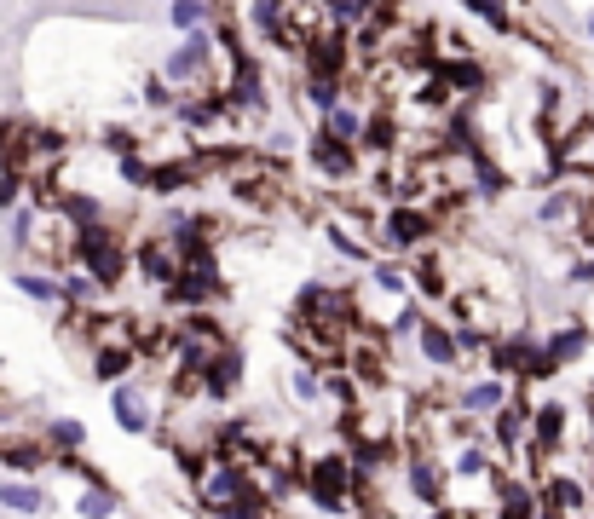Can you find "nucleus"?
<instances>
[{"mask_svg": "<svg viewBox=\"0 0 594 519\" xmlns=\"http://www.w3.org/2000/svg\"><path fill=\"white\" fill-rule=\"evenodd\" d=\"M410 490H416L421 502H433V497H439V474H433L427 462H416V467H410Z\"/></svg>", "mask_w": 594, "mask_h": 519, "instance_id": "nucleus-25", "label": "nucleus"}, {"mask_svg": "<svg viewBox=\"0 0 594 519\" xmlns=\"http://www.w3.org/2000/svg\"><path fill=\"white\" fill-rule=\"evenodd\" d=\"M0 502H6L12 514H41L46 508V497L35 485H6V490H0Z\"/></svg>", "mask_w": 594, "mask_h": 519, "instance_id": "nucleus-15", "label": "nucleus"}, {"mask_svg": "<svg viewBox=\"0 0 594 519\" xmlns=\"http://www.w3.org/2000/svg\"><path fill=\"white\" fill-rule=\"evenodd\" d=\"M81 266H87V277H99V283H121L127 254L110 243V231H104V226H87V231H81Z\"/></svg>", "mask_w": 594, "mask_h": 519, "instance_id": "nucleus-2", "label": "nucleus"}, {"mask_svg": "<svg viewBox=\"0 0 594 519\" xmlns=\"http://www.w3.org/2000/svg\"><path fill=\"white\" fill-rule=\"evenodd\" d=\"M468 12H474V18H484L491 29H508V6H502V0H468Z\"/></svg>", "mask_w": 594, "mask_h": 519, "instance_id": "nucleus-28", "label": "nucleus"}, {"mask_svg": "<svg viewBox=\"0 0 594 519\" xmlns=\"http://www.w3.org/2000/svg\"><path fill=\"white\" fill-rule=\"evenodd\" d=\"M468 410H502V381H479V387H468Z\"/></svg>", "mask_w": 594, "mask_h": 519, "instance_id": "nucleus-21", "label": "nucleus"}, {"mask_svg": "<svg viewBox=\"0 0 594 519\" xmlns=\"http://www.w3.org/2000/svg\"><path fill=\"white\" fill-rule=\"evenodd\" d=\"M144 98H151V104H156V110H174V98H179V93H167V81H162V76H156L151 86H144Z\"/></svg>", "mask_w": 594, "mask_h": 519, "instance_id": "nucleus-34", "label": "nucleus"}, {"mask_svg": "<svg viewBox=\"0 0 594 519\" xmlns=\"http://www.w3.org/2000/svg\"><path fill=\"white\" fill-rule=\"evenodd\" d=\"M358 139H363V144H370V151H387V144H393V121H387V116H375V121H370V128H363V133H358Z\"/></svg>", "mask_w": 594, "mask_h": 519, "instance_id": "nucleus-29", "label": "nucleus"}, {"mask_svg": "<svg viewBox=\"0 0 594 519\" xmlns=\"http://www.w3.org/2000/svg\"><path fill=\"white\" fill-rule=\"evenodd\" d=\"M104 144H110L116 156H133V133L127 128H110V133H104Z\"/></svg>", "mask_w": 594, "mask_h": 519, "instance_id": "nucleus-36", "label": "nucleus"}, {"mask_svg": "<svg viewBox=\"0 0 594 519\" xmlns=\"http://www.w3.org/2000/svg\"><path fill=\"white\" fill-rule=\"evenodd\" d=\"M0 208H18V179L12 173H0Z\"/></svg>", "mask_w": 594, "mask_h": 519, "instance_id": "nucleus-42", "label": "nucleus"}, {"mask_svg": "<svg viewBox=\"0 0 594 519\" xmlns=\"http://www.w3.org/2000/svg\"><path fill=\"white\" fill-rule=\"evenodd\" d=\"M139 271H144L151 283H174V271H179L174 243H162V237H156V243H144V249H139Z\"/></svg>", "mask_w": 594, "mask_h": 519, "instance_id": "nucleus-8", "label": "nucleus"}, {"mask_svg": "<svg viewBox=\"0 0 594 519\" xmlns=\"http://www.w3.org/2000/svg\"><path fill=\"white\" fill-rule=\"evenodd\" d=\"M232 104H242V110H265V86H260V70H254V58H237Z\"/></svg>", "mask_w": 594, "mask_h": 519, "instance_id": "nucleus-9", "label": "nucleus"}, {"mask_svg": "<svg viewBox=\"0 0 594 519\" xmlns=\"http://www.w3.org/2000/svg\"><path fill=\"white\" fill-rule=\"evenodd\" d=\"M560 427H566V410H560V404L537 410V444H554V439H560Z\"/></svg>", "mask_w": 594, "mask_h": 519, "instance_id": "nucleus-23", "label": "nucleus"}, {"mask_svg": "<svg viewBox=\"0 0 594 519\" xmlns=\"http://www.w3.org/2000/svg\"><path fill=\"white\" fill-rule=\"evenodd\" d=\"M29 226H35V214L18 208V214H12V243H29Z\"/></svg>", "mask_w": 594, "mask_h": 519, "instance_id": "nucleus-39", "label": "nucleus"}, {"mask_svg": "<svg viewBox=\"0 0 594 519\" xmlns=\"http://www.w3.org/2000/svg\"><path fill=\"white\" fill-rule=\"evenodd\" d=\"M375 283H381V289H387V294H404V289H410L404 266H381V271H375Z\"/></svg>", "mask_w": 594, "mask_h": 519, "instance_id": "nucleus-33", "label": "nucleus"}, {"mask_svg": "<svg viewBox=\"0 0 594 519\" xmlns=\"http://www.w3.org/2000/svg\"><path fill=\"white\" fill-rule=\"evenodd\" d=\"M583 35H589V41H594V12H589V18H583Z\"/></svg>", "mask_w": 594, "mask_h": 519, "instance_id": "nucleus-46", "label": "nucleus"}, {"mask_svg": "<svg viewBox=\"0 0 594 519\" xmlns=\"http://www.w3.org/2000/svg\"><path fill=\"white\" fill-rule=\"evenodd\" d=\"M577 283H594V260H589V266H583V271H577Z\"/></svg>", "mask_w": 594, "mask_h": 519, "instance_id": "nucleus-45", "label": "nucleus"}, {"mask_svg": "<svg viewBox=\"0 0 594 519\" xmlns=\"http://www.w3.org/2000/svg\"><path fill=\"white\" fill-rule=\"evenodd\" d=\"M496 427H502V439H519V410H502V422H496Z\"/></svg>", "mask_w": 594, "mask_h": 519, "instance_id": "nucleus-43", "label": "nucleus"}, {"mask_svg": "<svg viewBox=\"0 0 594 519\" xmlns=\"http://www.w3.org/2000/svg\"><path fill=\"white\" fill-rule=\"evenodd\" d=\"M214 294H220V277H214L208 254L191 260L185 271H174V283H167V301L174 306H197V301H214Z\"/></svg>", "mask_w": 594, "mask_h": 519, "instance_id": "nucleus-3", "label": "nucleus"}, {"mask_svg": "<svg viewBox=\"0 0 594 519\" xmlns=\"http://www.w3.org/2000/svg\"><path fill=\"white\" fill-rule=\"evenodd\" d=\"M456 467H462V474H484V456H479V450H468V456H462V462H456Z\"/></svg>", "mask_w": 594, "mask_h": 519, "instance_id": "nucleus-44", "label": "nucleus"}, {"mask_svg": "<svg viewBox=\"0 0 594 519\" xmlns=\"http://www.w3.org/2000/svg\"><path fill=\"white\" fill-rule=\"evenodd\" d=\"M583 341H589L583 329H566V335H554L549 346H542V352H549L554 364H566V358H577V352H583Z\"/></svg>", "mask_w": 594, "mask_h": 519, "instance_id": "nucleus-22", "label": "nucleus"}, {"mask_svg": "<svg viewBox=\"0 0 594 519\" xmlns=\"http://www.w3.org/2000/svg\"><path fill=\"white\" fill-rule=\"evenodd\" d=\"M444 86H451V93L456 86H479V64H451L444 70Z\"/></svg>", "mask_w": 594, "mask_h": 519, "instance_id": "nucleus-32", "label": "nucleus"}, {"mask_svg": "<svg viewBox=\"0 0 594 519\" xmlns=\"http://www.w3.org/2000/svg\"><path fill=\"white\" fill-rule=\"evenodd\" d=\"M76 508L87 514V519H110V514H116V497H110V490H87V497H81Z\"/></svg>", "mask_w": 594, "mask_h": 519, "instance_id": "nucleus-27", "label": "nucleus"}, {"mask_svg": "<svg viewBox=\"0 0 594 519\" xmlns=\"http://www.w3.org/2000/svg\"><path fill=\"white\" fill-rule=\"evenodd\" d=\"M121 173H127V179H133V185H151V168H144V162H139V156H121Z\"/></svg>", "mask_w": 594, "mask_h": 519, "instance_id": "nucleus-40", "label": "nucleus"}, {"mask_svg": "<svg viewBox=\"0 0 594 519\" xmlns=\"http://www.w3.org/2000/svg\"><path fill=\"white\" fill-rule=\"evenodd\" d=\"M427 219L416 214V208H393V214H387V243H393V249H416V243H427Z\"/></svg>", "mask_w": 594, "mask_h": 519, "instance_id": "nucleus-6", "label": "nucleus"}, {"mask_svg": "<svg viewBox=\"0 0 594 519\" xmlns=\"http://www.w3.org/2000/svg\"><path fill=\"white\" fill-rule=\"evenodd\" d=\"M323 6H330L341 23H363V18L375 12V0H323Z\"/></svg>", "mask_w": 594, "mask_h": 519, "instance_id": "nucleus-26", "label": "nucleus"}, {"mask_svg": "<svg viewBox=\"0 0 594 519\" xmlns=\"http://www.w3.org/2000/svg\"><path fill=\"white\" fill-rule=\"evenodd\" d=\"M346 64V35H330V41L312 46V76H341Z\"/></svg>", "mask_w": 594, "mask_h": 519, "instance_id": "nucleus-11", "label": "nucleus"}, {"mask_svg": "<svg viewBox=\"0 0 594 519\" xmlns=\"http://www.w3.org/2000/svg\"><path fill=\"white\" fill-rule=\"evenodd\" d=\"M306 98L323 110V116H330V110L341 104V86H335V76H312V81H306Z\"/></svg>", "mask_w": 594, "mask_h": 519, "instance_id": "nucleus-19", "label": "nucleus"}, {"mask_svg": "<svg viewBox=\"0 0 594 519\" xmlns=\"http://www.w3.org/2000/svg\"><path fill=\"white\" fill-rule=\"evenodd\" d=\"M202 369H208V387H214V392H232L242 358H237V352H208V364H202Z\"/></svg>", "mask_w": 594, "mask_h": 519, "instance_id": "nucleus-14", "label": "nucleus"}, {"mask_svg": "<svg viewBox=\"0 0 594 519\" xmlns=\"http://www.w3.org/2000/svg\"><path fill=\"white\" fill-rule=\"evenodd\" d=\"M116 422L127 432H144L151 427V416H144V392L139 387H116Z\"/></svg>", "mask_w": 594, "mask_h": 519, "instance_id": "nucleus-10", "label": "nucleus"}, {"mask_svg": "<svg viewBox=\"0 0 594 519\" xmlns=\"http://www.w3.org/2000/svg\"><path fill=\"white\" fill-rule=\"evenodd\" d=\"M537 519H560V508H542V514H537Z\"/></svg>", "mask_w": 594, "mask_h": 519, "instance_id": "nucleus-47", "label": "nucleus"}, {"mask_svg": "<svg viewBox=\"0 0 594 519\" xmlns=\"http://www.w3.org/2000/svg\"><path fill=\"white\" fill-rule=\"evenodd\" d=\"M214 18H220V6H214V0H167V23H174L179 35H191V29H208Z\"/></svg>", "mask_w": 594, "mask_h": 519, "instance_id": "nucleus-7", "label": "nucleus"}, {"mask_svg": "<svg viewBox=\"0 0 594 519\" xmlns=\"http://www.w3.org/2000/svg\"><path fill=\"white\" fill-rule=\"evenodd\" d=\"M416 289H421V294H444V277H439V266H421V271H416Z\"/></svg>", "mask_w": 594, "mask_h": 519, "instance_id": "nucleus-35", "label": "nucleus"}, {"mask_svg": "<svg viewBox=\"0 0 594 519\" xmlns=\"http://www.w3.org/2000/svg\"><path fill=\"white\" fill-rule=\"evenodd\" d=\"M53 439L64 444V450H76V444H81V427H76V422H53Z\"/></svg>", "mask_w": 594, "mask_h": 519, "instance_id": "nucleus-37", "label": "nucleus"}, {"mask_svg": "<svg viewBox=\"0 0 594 519\" xmlns=\"http://www.w3.org/2000/svg\"><path fill=\"white\" fill-rule=\"evenodd\" d=\"M421 352H427L433 364H456V335L444 324H421Z\"/></svg>", "mask_w": 594, "mask_h": 519, "instance_id": "nucleus-12", "label": "nucleus"}, {"mask_svg": "<svg viewBox=\"0 0 594 519\" xmlns=\"http://www.w3.org/2000/svg\"><path fill=\"white\" fill-rule=\"evenodd\" d=\"M18 289L29 294V301H58V283H46L41 271H18Z\"/></svg>", "mask_w": 594, "mask_h": 519, "instance_id": "nucleus-24", "label": "nucleus"}, {"mask_svg": "<svg viewBox=\"0 0 594 519\" xmlns=\"http://www.w3.org/2000/svg\"><path fill=\"white\" fill-rule=\"evenodd\" d=\"M69 219H81V226H99V202H93V196H69Z\"/></svg>", "mask_w": 594, "mask_h": 519, "instance_id": "nucleus-31", "label": "nucleus"}, {"mask_svg": "<svg viewBox=\"0 0 594 519\" xmlns=\"http://www.w3.org/2000/svg\"><path fill=\"white\" fill-rule=\"evenodd\" d=\"M549 502H554L560 514H577L589 497H583V485H572V479H554V485H549Z\"/></svg>", "mask_w": 594, "mask_h": 519, "instance_id": "nucleus-18", "label": "nucleus"}, {"mask_svg": "<svg viewBox=\"0 0 594 519\" xmlns=\"http://www.w3.org/2000/svg\"><path fill=\"white\" fill-rule=\"evenodd\" d=\"M208 58H214V35H208V29H191L185 46H174V53L162 58V81H174V86L197 81L202 70H208Z\"/></svg>", "mask_w": 594, "mask_h": 519, "instance_id": "nucleus-1", "label": "nucleus"}, {"mask_svg": "<svg viewBox=\"0 0 594 519\" xmlns=\"http://www.w3.org/2000/svg\"><path fill=\"white\" fill-rule=\"evenodd\" d=\"M323 128H330L335 139H353V144H358V133H363V116H358V110H346V104H335Z\"/></svg>", "mask_w": 594, "mask_h": 519, "instance_id": "nucleus-17", "label": "nucleus"}, {"mask_svg": "<svg viewBox=\"0 0 594 519\" xmlns=\"http://www.w3.org/2000/svg\"><path fill=\"white\" fill-rule=\"evenodd\" d=\"M283 6H289V0H254V12H248L254 29H265L277 41V35H283Z\"/></svg>", "mask_w": 594, "mask_h": 519, "instance_id": "nucleus-16", "label": "nucleus"}, {"mask_svg": "<svg viewBox=\"0 0 594 519\" xmlns=\"http://www.w3.org/2000/svg\"><path fill=\"white\" fill-rule=\"evenodd\" d=\"M191 179H197V162H167V168H151V191H162V196L185 191Z\"/></svg>", "mask_w": 594, "mask_h": 519, "instance_id": "nucleus-13", "label": "nucleus"}, {"mask_svg": "<svg viewBox=\"0 0 594 519\" xmlns=\"http://www.w3.org/2000/svg\"><path fill=\"white\" fill-rule=\"evenodd\" d=\"M566 214H572V196H549V202H542V219H549V226L566 219Z\"/></svg>", "mask_w": 594, "mask_h": 519, "instance_id": "nucleus-38", "label": "nucleus"}, {"mask_svg": "<svg viewBox=\"0 0 594 519\" xmlns=\"http://www.w3.org/2000/svg\"><path fill=\"white\" fill-rule=\"evenodd\" d=\"M312 162H318L323 173H353L358 168V144L353 139H335L330 128L312 133Z\"/></svg>", "mask_w": 594, "mask_h": 519, "instance_id": "nucleus-4", "label": "nucleus"}, {"mask_svg": "<svg viewBox=\"0 0 594 519\" xmlns=\"http://www.w3.org/2000/svg\"><path fill=\"white\" fill-rule=\"evenodd\" d=\"M295 392L300 399H318V375H312V369H295Z\"/></svg>", "mask_w": 594, "mask_h": 519, "instance_id": "nucleus-41", "label": "nucleus"}, {"mask_svg": "<svg viewBox=\"0 0 594 519\" xmlns=\"http://www.w3.org/2000/svg\"><path fill=\"white\" fill-rule=\"evenodd\" d=\"M502 502H508L502 519H531V497H525L519 485H502Z\"/></svg>", "mask_w": 594, "mask_h": 519, "instance_id": "nucleus-30", "label": "nucleus"}, {"mask_svg": "<svg viewBox=\"0 0 594 519\" xmlns=\"http://www.w3.org/2000/svg\"><path fill=\"white\" fill-rule=\"evenodd\" d=\"M127 369H133V352H127V346H104V352H99V375H104V381H121Z\"/></svg>", "mask_w": 594, "mask_h": 519, "instance_id": "nucleus-20", "label": "nucleus"}, {"mask_svg": "<svg viewBox=\"0 0 594 519\" xmlns=\"http://www.w3.org/2000/svg\"><path fill=\"white\" fill-rule=\"evenodd\" d=\"M341 485H346L341 456H323V462L312 467V497H318V508H323V514H341V508H346V502H341Z\"/></svg>", "mask_w": 594, "mask_h": 519, "instance_id": "nucleus-5", "label": "nucleus"}]
</instances>
